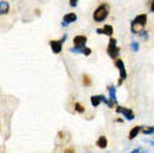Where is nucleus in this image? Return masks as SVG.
I'll return each instance as SVG.
<instances>
[{"label":"nucleus","instance_id":"7ed1b4c3","mask_svg":"<svg viewBox=\"0 0 154 153\" xmlns=\"http://www.w3.org/2000/svg\"><path fill=\"white\" fill-rule=\"evenodd\" d=\"M115 67L117 68L119 73H120V79H119V82H117V86L120 87L121 84H122L124 80L128 79V72H126V68H125V63H124L121 59L115 60Z\"/></svg>","mask_w":154,"mask_h":153},{"label":"nucleus","instance_id":"f8f14e48","mask_svg":"<svg viewBox=\"0 0 154 153\" xmlns=\"http://www.w3.org/2000/svg\"><path fill=\"white\" fill-rule=\"evenodd\" d=\"M96 145L98 147V148H101V149L107 148V145H108V139H107V136H106V135H101L100 138L97 139Z\"/></svg>","mask_w":154,"mask_h":153},{"label":"nucleus","instance_id":"4be33fe9","mask_svg":"<svg viewBox=\"0 0 154 153\" xmlns=\"http://www.w3.org/2000/svg\"><path fill=\"white\" fill-rule=\"evenodd\" d=\"M131 153H149V151L144 149V148H135Z\"/></svg>","mask_w":154,"mask_h":153},{"label":"nucleus","instance_id":"a878e982","mask_svg":"<svg viewBox=\"0 0 154 153\" xmlns=\"http://www.w3.org/2000/svg\"><path fill=\"white\" fill-rule=\"evenodd\" d=\"M66 40H68V35L65 33V35H63V37H61V42H65Z\"/></svg>","mask_w":154,"mask_h":153},{"label":"nucleus","instance_id":"9b49d317","mask_svg":"<svg viewBox=\"0 0 154 153\" xmlns=\"http://www.w3.org/2000/svg\"><path fill=\"white\" fill-rule=\"evenodd\" d=\"M143 128L144 126H141V125H136V126H134V128H131V130L129 132V140H133V139H135L137 135H139L140 133H141V130H143Z\"/></svg>","mask_w":154,"mask_h":153},{"label":"nucleus","instance_id":"0eeeda50","mask_svg":"<svg viewBox=\"0 0 154 153\" xmlns=\"http://www.w3.org/2000/svg\"><path fill=\"white\" fill-rule=\"evenodd\" d=\"M76 19H78V15H76L75 13H66L64 15L63 18V22H61V27H68L70 23H74V22H76Z\"/></svg>","mask_w":154,"mask_h":153},{"label":"nucleus","instance_id":"412c9836","mask_svg":"<svg viewBox=\"0 0 154 153\" xmlns=\"http://www.w3.org/2000/svg\"><path fill=\"white\" fill-rule=\"evenodd\" d=\"M130 48H131V51L137 52V51H139V42H137V41H133V42L130 43Z\"/></svg>","mask_w":154,"mask_h":153},{"label":"nucleus","instance_id":"ddd939ff","mask_svg":"<svg viewBox=\"0 0 154 153\" xmlns=\"http://www.w3.org/2000/svg\"><path fill=\"white\" fill-rule=\"evenodd\" d=\"M107 91H108V98L111 101H113L115 103H117V97H116V87L115 86H108L107 87Z\"/></svg>","mask_w":154,"mask_h":153},{"label":"nucleus","instance_id":"5701e85b","mask_svg":"<svg viewBox=\"0 0 154 153\" xmlns=\"http://www.w3.org/2000/svg\"><path fill=\"white\" fill-rule=\"evenodd\" d=\"M78 2L79 0H69V4H70V7H76V5H78Z\"/></svg>","mask_w":154,"mask_h":153},{"label":"nucleus","instance_id":"2eb2a0df","mask_svg":"<svg viewBox=\"0 0 154 153\" xmlns=\"http://www.w3.org/2000/svg\"><path fill=\"white\" fill-rule=\"evenodd\" d=\"M102 103V101H101V97H100V95H93L92 97H91V105L93 106V107H98Z\"/></svg>","mask_w":154,"mask_h":153},{"label":"nucleus","instance_id":"b1692460","mask_svg":"<svg viewBox=\"0 0 154 153\" xmlns=\"http://www.w3.org/2000/svg\"><path fill=\"white\" fill-rule=\"evenodd\" d=\"M149 9H150V12H152V13H154V0H152V2H150Z\"/></svg>","mask_w":154,"mask_h":153},{"label":"nucleus","instance_id":"cd10ccee","mask_svg":"<svg viewBox=\"0 0 154 153\" xmlns=\"http://www.w3.org/2000/svg\"><path fill=\"white\" fill-rule=\"evenodd\" d=\"M0 130H2V123H0Z\"/></svg>","mask_w":154,"mask_h":153},{"label":"nucleus","instance_id":"4468645a","mask_svg":"<svg viewBox=\"0 0 154 153\" xmlns=\"http://www.w3.org/2000/svg\"><path fill=\"white\" fill-rule=\"evenodd\" d=\"M10 9V5L8 2H0V15L8 14Z\"/></svg>","mask_w":154,"mask_h":153},{"label":"nucleus","instance_id":"f3484780","mask_svg":"<svg viewBox=\"0 0 154 153\" xmlns=\"http://www.w3.org/2000/svg\"><path fill=\"white\" fill-rule=\"evenodd\" d=\"M74 110L78 112V114H84L85 112V107L83 106V103H80V102H75V105H74Z\"/></svg>","mask_w":154,"mask_h":153},{"label":"nucleus","instance_id":"9d476101","mask_svg":"<svg viewBox=\"0 0 154 153\" xmlns=\"http://www.w3.org/2000/svg\"><path fill=\"white\" fill-rule=\"evenodd\" d=\"M133 22L135 24H137V26H140V27H144L146 26V22H148V15L145 14V13H141V14H137L136 17L133 19Z\"/></svg>","mask_w":154,"mask_h":153},{"label":"nucleus","instance_id":"aec40b11","mask_svg":"<svg viewBox=\"0 0 154 153\" xmlns=\"http://www.w3.org/2000/svg\"><path fill=\"white\" fill-rule=\"evenodd\" d=\"M82 79H83V84H84L85 87H89V86L92 84V79H91V76L88 75V74H83Z\"/></svg>","mask_w":154,"mask_h":153},{"label":"nucleus","instance_id":"423d86ee","mask_svg":"<svg viewBox=\"0 0 154 153\" xmlns=\"http://www.w3.org/2000/svg\"><path fill=\"white\" fill-rule=\"evenodd\" d=\"M97 35H104L107 37H112L113 36V27L111 24H104L102 28H97L96 30Z\"/></svg>","mask_w":154,"mask_h":153},{"label":"nucleus","instance_id":"f257e3e1","mask_svg":"<svg viewBox=\"0 0 154 153\" xmlns=\"http://www.w3.org/2000/svg\"><path fill=\"white\" fill-rule=\"evenodd\" d=\"M108 14H109V5L107 3H102L93 12V20L96 23H102V22L107 19Z\"/></svg>","mask_w":154,"mask_h":153},{"label":"nucleus","instance_id":"39448f33","mask_svg":"<svg viewBox=\"0 0 154 153\" xmlns=\"http://www.w3.org/2000/svg\"><path fill=\"white\" fill-rule=\"evenodd\" d=\"M50 47H51V51L55 54V55H59V54H61V51H63L64 42H61V40H51Z\"/></svg>","mask_w":154,"mask_h":153},{"label":"nucleus","instance_id":"bb28decb","mask_svg":"<svg viewBox=\"0 0 154 153\" xmlns=\"http://www.w3.org/2000/svg\"><path fill=\"white\" fill-rule=\"evenodd\" d=\"M149 144H152L154 147V140H149Z\"/></svg>","mask_w":154,"mask_h":153},{"label":"nucleus","instance_id":"1a4fd4ad","mask_svg":"<svg viewBox=\"0 0 154 153\" xmlns=\"http://www.w3.org/2000/svg\"><path fill=\"white\" fill-rule=\"evenodd\" d=\"M87 41H88L87 36H84V35H76L73 38L74 47H84L87 45Z\"/></svg>","mask_w":154,"mask_h":153},{"label":"nucleus","instance_id":"dca6fc26","mask_svg":"<svg viewBox=\"0 0 154 153\" xmlns=\"http://www.w3.org/2000/svg\"><path fill=\"white\" fill-rule=\"evenodd\" d=\"M141 30H144V28H143V27H140V26H137V24H135L134 22L131 20V23H130V31H131V33L137 35Z\"/></svg>","mask_w":154,"mask_h":153},{"label":"nucleus","instance_id":"6e6552de","mask_svg":"<svg viewBox=\"0 0 154 153\" xmlns=\"http://www.w3.org/2000/svg\"><path fill=\"white\" fill-rule=\"evenodd\" d=\"M70 52L73 54H83L84 56H91L92 55V48H89L88 46H84V47H71L69 48Z\"/></svg>","mask_w":154,"mask_h":153},{"label":"nucleus","instance_id":"20e7f679","mask_svg":"<svg viewBox=\"0 0 154 153\" xmlns=\"http://www.w3.org/2000/svg\"><path fill=\"white\" fill-rule=\"evenodd\" d=\"M115 111H116L117 114H121L122 116L125 117V120H129V121H131V120L135 119V114L134 111L131 110V108L129 107H125V106H120L117 105L116 107H115Z\"/></svg>","mask_w":154,"mask_h":153},{"label":"nucleus","instance_id":"a211bd4d","mask_svg":"<svg viewBox=\"0 0 154 153\" xmlns=\"http://www.w3.org/2000/svg\"><path fill=\"white\" fill-rule=\"evenodd\" d=\"M137 37L140 38V40H143V41H146L148 38H149V33H148V31H145V30H141L139 33H137Z\"/></svg>","mask_w":154,"mask_h":153},{"label":"nucleus","instance_id":"393cba45","mask_svg":"<svg viewBox=\"0 0 154 153\" xmlns=\"http://www.w3.org/2000/svg\"><path fill=\"white\" fill-rule=\"evenodd\" d=\"M65 153H75V151H74V148H66L65 149Z\"/></svg>","mask_w":154,"mask_h":153},{"label":"nucleus","instance_id":"6ab92c4d","mask_svg":"<svg viewBox=\"0 0 154 153\" xmlns=\"http://www.w3.org/2000/svg\"><path fill=\"white\" fill-rule=\"evenodd\" d=\"M141 133L144 134V135H152V134H154V125H153V126H146V128H143Z\"/></svg>","mask_w":154,"mask_h":153},{"label":"nucleus","instance_id":"f03ea898","mask_svg":"<svg viewBox=\"0 0 154 153\" xmlns=\"http://www.w3.org/2000/svg\"><path fill=\"white\" fill-rule=\"evenodd\" d=\"M107 54H108V56L111 58L112 60H117V59H119L120 47L117 46L116 38L109 37V41H108V45H107Z\"/></svg>","mask_w":154,"mask_h":153}]
</instances>
